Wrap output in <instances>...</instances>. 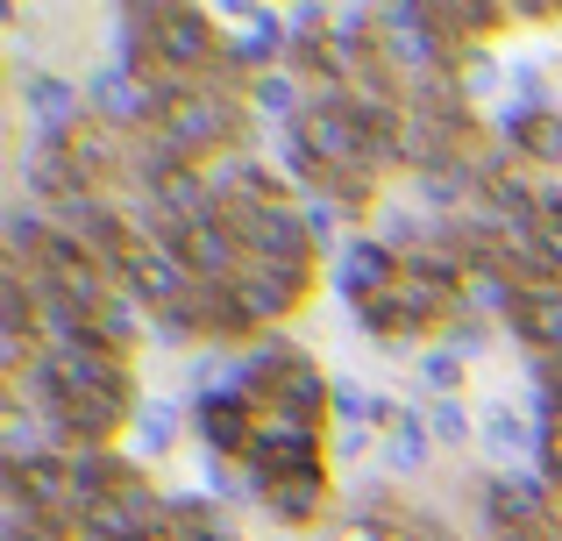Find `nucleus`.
<instances>
[{"instance_id":"obj_1","label":"nucleus","mask_w":562,"mask_h":541,"mask_svg":"<svg viewBox=\"0 0 562 541\" xmlns=\"http://www.w3.org/2000/svg\"><path fill=\"white\" fill-rule=\"evenodd\" d=\"M8 392H22L43 414V428L57 435V449H122V435L136 428L143 392H136V349H114L100 335H71L36 357V371L14 377Z\"/></svg>"},{"instance_id":"obj_2","label":"nucleus","mask_w":562,"mask_h":541,"mask_svg":"<svg viewBox=\"0 0 562 541\" xmlns=\"http://www.w3.org/2000/svg\"><path fill=\"white\" fill-rule=\"evenodd\" d=\"M114 29H122V65L136 71V86L150 100L200 93V86H235L228 36H221V22L206 8H186V0L179 8H122Z\"/></svg>"},{"instance_id":"obj_3","label":"nucleus","mask_w":562,"mask_h":541,"mask_svg":"<svg viewBox=\"0 0 562 541\" xmlns=\"http://www.w3.org/2000/svg\"><path fill=\"white\" fill-rule=\"evenodd\" d=\"M506 328L520 335V349H527L535 363L562 357V285H527V292H513Z\"/></svg>"},{"instance_id":"obj_4","label":"nucleus","mask_w":562,"mask_h":541,"mask_svg":"<svg viewBox=\"0 0 562 541\" xmlns=\"http://www.w3.org/2000/svg\"><path fill=\"white\" fill-rule=\"evenodd\" d=\"M14 108L29 114V136H71V128L86 122L79 93H71L65 79H50V71H36V79H22V93H14Z\"/></svg>"},{"instance_id":"obj_5","label":"nucleus","mask_w":562,"mask_h":541,"mask_svg":"<svg viewBox=\"0 0 562 541\" xmlns=\"http://www.w3.org/2000/svg\"><path fill=\"white\" fill-rule=\"evenodd\" d=\"M378 435H384V463H392V471L413 477L427 463V420L413 414V406H392V399H384L378 406Z\"/></svg>"},{"instance_id":"obj_6","label":"nucleus","mask_w":562,"mask_h":541,"mask_svg":"<svg viewBox=\"0 0 562 541\" xmlns=\"http://www.w3.org/2000/svg\"><path fill=\"white\" fill-rule=\"evenodd\" d=\"M165 541H243V528H235V514L221 499H171V528Z\"/></svg>"},{"instance_id":"obj_7","label":"nucleus","mask_w":562,"mask_h":541,"mask_svg":"<svg viewBox=\"0 0 562 541\" xmlns=\"http://www.w3.org/2000/svg\"><path fill=\"white\" fill-rule=\"evenodd\" d=\"M477 435L492 442V457H506V463L527 457V449L541 457V435H527V420L513 414V406H484V414H477Z\"/></svg>"},{"instance_id":"obj_8","label":"nucleus","mask_w":562,"mask_h":541,"mask_svg":"<svg viewBox=\"0 0 562 541\" xmlns=\"http://www.w3.org/2000/svg\"><path fill=\"white\" fill-rule=\"evenodd\" d=\"M136 457H165L171 442H179V406L171 399H143V414H136Z\"/></svg>"},{"instance_id":"obj_9","label":"nucleus","mask_w":562,"mask_h":541,"mask_svg":"<svg viewBox=\"0 0 562 541\" xmlns=\"http://www.w3.org/2000/svg\"><path fill=\"white\" fill-rule=\"evenodd\" d=\"M420 385L449 399V392L463 385V357H456V349H427V357H420Z\"/></svg>"},{"instance_id":"obj_10","label":"nucleus","mask_w":562,"mask_h":541,"mask_svg":"<svg viewBox=\"0 0 562 541\" xmlns=\"http://www.w3.org/2000/svg\"><path fill=\"white\" fill-rule=\"evenodd\" d=\"M427 428H435V442H449V449H463V442H470V435H477V420H470V414H463V406H456V399H441V406H435V414H427Z\"/></svg>"},{"instance_id":"obj_11","label":"nucleus","mask_w":562,"mask_h":541,"mask_svg":"<svg viewBox=\"0 0 562 541\" xmlns=\"http://www.w3.org/2000/svg\"><path fill=\"white\" fill-rule=\"evenodd\" d=\"M535 377H541V406H549V420H562V357L535 363Z\"/></svg>"}]
</instances>
